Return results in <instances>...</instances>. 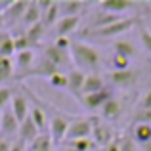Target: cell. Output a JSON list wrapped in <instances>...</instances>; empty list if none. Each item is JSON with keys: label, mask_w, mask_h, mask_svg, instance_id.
Masks as SVG:
<instances>
[{"label": "cell", "mask_w": 151, "mask_h": 151, "mask_svg": "<svg viewBox=\"0 0 151 151\" xmlns=\"http://www.w3.org/2000/svg\"><path fill=\"white\" fill-rule=\"evenodd\" d=\"M69 55L75 61L77 69H81V71H92V73H96L98 67H100V54H98V50L82 40H77L71 44Z\"/></svg>", "instance_id": "obj_1"}, {"label": "cell", "mask_w": 151, "mask_h": 151, "mask_svg": "<svg viewBox=\"0 0 151 151\" xmlns=\"http://www.w3.org/2000/svg\"><path fill=\"white\" fill-rule=\"evenodd\" d=\"M134 25H136V17H122V19H119L117 23H113V25H109V27H103V29H96V31L88 29L86 35L92 37V38H113V37H119V35L130 31Z\"/></svg>", "instance_id": "obj_2"}, {"label": "cell", "mask_w": 151, "mask_h": 151, "mask_svg": "<svg viewBox=\"0 0 151 151\" xmlns=\"http://www.w3.org/2000/svg\"><path fill=\"white\" fill-rule=\"evenodd\" d=\"M92 119H73L69 122V130H67V142H75V140H82V138H90L94 130Z\"/></svg>", "instance_id": "obj_3"}, {"label": "cell", "mask_w": 151, "mask_h": 151, "mask_svg": "<svg viewBox=\"0 0 151 151\" xmlns=\"http://www.w3.org/2000/svg\"><path fill=\"white\" fill-rule=\"evenodd\" d=\"M17 132H19V121L15 119L14 111H12L10 105H8L6 109L0 111V136L15 140Z\"/></svg>", "instance_id": "obj_4"}, {"label": "cell", "mask_w": 151, "mask_h": 151, "mask_svg": "<svg viewBox=\"0 0 151 151\" xmlns=\"http://www.w3.org/2000/svg\"><path fill=\"white\" fill-rule=\"evenodd\" d=\"M27 6H29V2H23V0L8 2V4H4V6L0 4V8H2V12H4V21H6V25H14L19 19H23Z\"/></svg>", "instance_id": "obj_5"}, {"label": "cell", "mask_w": 151, "mask_h": 151, "mask_svg": "<svg viewBox=\"0 0 151 151\" xmlns=\"http://www.w3.org/2000/svg\"><path fill=\"white\" fill-rule=\"evenodd\" d=\"M113 98V92H111L109 86H105L103 90H100V92L96 94H90V96H82L81 98V103L86 107V109L94 111V109H101L103 105H105L107 101Z\"/></svg>", "instance_id": "obj_6"}, {"label": "cell", "mask_w": 151, "mask_h": 151, "mask_svg": "<svg viewBox=\"0 0 151 151\" xmlns=\"http://www.w3.org/2000/svg\"><path fill=\"white\" fill-rule=\"evenodd\" d=\"M67 130H69V121L61 115H55L50 119V138L54 144H61L67 138Z\"/></svg>", "instance_id": "obj_7"}, {"label": "cell", "mask_w": 151, "mask_h": 151, "mask_svg": "<svg viewBox=\"0 0 151 151\" xmlns=\"http://www.w3.org/2000/svg\"><path fill=\"white\" fill-rule=\"evenodd\" d=\"M92 140H94V144L100 145V147H107L111 142H115L113 128H111L107 122H96V124H94V130H92Z\"/></svg>", "instance_id": "obj_8"}, {"label": "cell", "mask_w": 151, "mask_h": 151, "mask_svg": "<svg viewBox=\"0 0 151 151\" xmlns=\"http://www.w3.org/2000/svg\"><path fill=\"white\" fill-rule=\"evenodd\" d=\"M138 8L136 2L132 0H103L100 2V10L101 12H107V14H113V15H121V14H126V12Z\"/></svg>", "instance_id": "obj_9"}, {"label": "cell", "mask_w": 151, "mask_h": 151, "mask_svg": "<svg viewBox=\"0 0 151 151\" xmlns=\"http://www.w3.org/2000/svg\"><path fill=\"white\" fill-rule=\"evenodd\" d=\"M84 78H86V75L82 73L81 69H71L69 73H67V90H69L77 100H81L82 86H84Z\"/></svg>", "instance_id": "obj_10"}, {"label": "cell", "mask_w": 151, "mask_h": 151, "mask_svg": "<svg viewBox=\"0 0 151 151\" xmlns=\"http://www.w3.org/2000/svg\"><path fill=\"white\" fill-rule=\"evenodd\" d=\"M10 109L14 111V115H15V119L19 121V124H21V122L31 115L29 101H27V98L23 96V94H14V98H12V101H10Z\"/></svg>", "instance_id": "obj_11"}, {"label": "cell", "mask_w": 151, "mask_h": 151, "mask_svg": "<svg viewBox=\"0 0 151 151\" xmlns=\"http://www.w3.org/2000/svg\"><path fill=\"white\" fill-rule=\"evenodd\" d=\"M109 81H111V84H115V86H122V88H128V86H132L134 82L138 81V71H134V69H126V71H111Z\"/></svg>", "instance_id": "obj_12"}, {"label": "cell", "mask_w": 151, "mask_h": 151, "mask_svg": "<svg viewBox=\"0 0 151 151\" xmlns=\"http://www.w3.org/2000/svg\"><path fill=\"white\" fill-rule=\"evenodd\" d=\"M38 134H40V130L37 128V124L33 122V119H31V117H27L25 121L19 124V132H17V136H19V140H23L27 145L33 144V142L38 138Z\"/></svg>", "instance_id": "obj_13"}, {"label": "cell", "mask_w": 151, "mask_h": 151, "mask_svg": "<svg viewBox=\"0 0 151 151\" xmlns=\"http://www.w3.org/2000/svg\"><path fill=\"white\" fill-rule=\"evenodd\" d=\"M105 86H107V84H105V78H103L101 75H98V73H90V75H86L81 98H82V96H90V94L100 92V90H103Z\"/></svg>", "instance_id": "obj_14"}, {"label": "cell", "mask_w": 151, "mask_h": 151, "mask_svg": "<svg viewBox=\"0 0 151 151\" xmlns=\"http://www.w3.org/2000/svg\"><path fill=\"white\" fill-rule=\"evenodd\" d=\"M59 14L61 17H77L82 14V10L86 8L84 2H77V0H65V2H58Z\"/></svg>", "instance_id": "obj_15"}, {"label": "cell", "mask_w": 151, "mask_h": 151, "mask_svg": "<svg viewBox=\"0 0 151 151\" xmlns=\"http://www.w3.org/2000/svg\"><path fill=\"white\" fill-rule=\"evenodd\" d=\"M78 23H81V15H77V17H61L54 25L55 27V35H58V37H69V35L78 27Z\"/></svg>", "instance_id": "obj_16"}, {"label": "cell", "mask_w": 151, "mask_h": 151, "mask_svg": "<svg viewBox=\"0 0 151 151\" xmlns=\"http://www.w3.org/2000/svg\"><path fill=\"white\" fill-rule=\"evenodd\" d=\"M121 113H122V101L117 100V98H111V100L101 107V117L105 119V121H115V119L121 117Z\"/></svg>", "instance_id": "obj_17"}, {"label": "cell", "mask_w": 151, "mask_h": 151, "mask_svg": "<svg viewBox=\"0 0 151 151\" xmlns=\"http://www.w3.org/2000/svg\"><path fill=\"white\" fill-rule=\"evenodd\" d=\"M119 19H122L121 15H113V14H107V12H101L100 14H96V17H92V29L90 31H96V29H103V27H109L113 25V23H117Z\"/></svg>", "instance_id": "obj_18"}, {"label": "cell", "mask_w": 151, "mask_h": 151, "mask_svg": "<svg viewBox=\"0 0 151 151\" xmlns=\"http://www.w3.org/2000/svg\"><path fill=\"white\" fill-rule=\"evenodd\" d=\"M59 73V67H55L52 61H48L46 58H42L40 61H37V65L33 67V71H31V75H38V77H52V75Z\"/></svg>", "instance_id": "obj_19"}, {"label": "cell", "mask_w": 151, "mask_h": 151, "mask_svg": "<svg viewBox=\"0 0 151 151\" xmlns=\"http://www.w3.org/2000/svg\"><path fill=\"white\" fill-rule=\"evenodd\" d=\"M44 58L48 61H52L55 67H63V63L67 61V52H63V50L55 48L54 44H50L44 48Z\"/></svg>", "instance_id": "obj_20"}, {"label": "cell", "mask_w": 151, "mask_h": 151, "mask_svg": "<svg viewBox=\"0 0 151 151\" xmlns=\"http://www.w3.org/2000/svg\"><path fill=\"white\" fill-rule=\"evenodd\" d=\"M21 21L25 23V25H29V27H33V25H37V23L42 21V12L38 10L37 0H35V2H29V6H27L25 15H23Z\"/></svg>", "instance_id": "obj_21"}, {"label": "cell", "mask_w": 151, "mask_h": 151, "mask_svg": "<svg viewBox=\"0 0 151 151\" xmlns=\"http://www.w3.org/2000/svg\"><path fill=\"white\" fill-rule=\"evenodd\" d=\"M132 138L138 145H144L151 142V124H136L132 130Z\"/></svg>", "instance_id": "obj_22"}, {"label": "cell", "mask_w": 151, "mask_h": 151, "mask_svg": "<svg viewBox=\"0 0 151 151\" xmlns=\"http://www.w3.org/2000/svg\"><path fill=\"white\" fill-rule=\"evenodd\" d=\"M46 29L48 27L44 25V23H37V25H33V27H29V29L25 31V37L29 38V42H31V46H35V44H38L40 42V38L44 37V33H46Z\"/></svg>", "instance_id": "obj_23"}, {"label": "cell", "mask_w": 151, "mask_h": 151, "mask_svg": "<svg viewBox=\"0 0 151 151\" xmlns=\"http://www.w3.org/2000/svg\"><path fill=\"white\" fill-rule=\"evenodd\" d=\"M113 50H115V54H121V55H124V58H128V59H132L134 55L138 54L136 46H134L130 40H117L113 44Z\"/></svg>", "instance_id": "obj_24"}, {"label": "cell", "mask_w": 151, "mask_h": 151, "mask_svg": "<svg viewBox=\"0 0 151 151\" xmlns=\"http://www.w3.org/2000/svg\"><path fill=\"white\" fill-rule=\"evenodd\" d=\"M12 77H14V61H12V58L0 55V84L12 81Z\"/></svg>", "instance_id": "obj_25"}, {"label": "cell", "mask_w": 151, "mask_h": 151, "mask_svg": "<svg viewBox=\"0 0 151 151\" xmlns=\"http://www.w3.org/2000/svg\"><path fill=\"white\" fill-rule=\"evenodd\" d=\"M33 63H35V52L33 50H25L17 54V69L21 71H33Z\"/></svg>", "instance_id": "obj_26"}, {"label": "cell", "mask_w": 151, "mask_h": 151, "mask_svg": "<svg viewBox=\"0 0 151 151\" xmlns=\"http://www.w3.org/2000/svg\"><path fill=\"white\" fill-rule=\"evenodd\" d=\"M29 117L33 119V122H35V124H37V128L40 130V134H44L46 126H48V119H46L44 111H42L40 107L33 105V109H31V115H29Z\"/></svg>", "instance_id": "obj_27"}, {"label": "cell", "mask_w": 151, "mask_h": 151, "mask_svg": "<svg viewBox=\"0 0 151 151\" xmlns=\"http://www.w3.org/2000/svg\"><path fill=\"white\" fill-rule=\"evenodd\" d=\"M31 151H44V149H52L54 147V142L50 138V132H44V134H38V138L29 145Z\"/></svg>", "instance_id": "obj_28"}, {"label": "cell", "mask_w": 151, "mask_h": 151, "mask_svg": "<svg viewBox=\"0 0 151 151\" xmlns=\"http://www.w3.org/2000/svg\"><path fill=\"white\" fill-rule=\"evenodd\" d=\"M111 67H113V71H126V69H130V59L121 55V54H113Z\"/></svg>", "instance_id": "obj_29"}, {"label": "cell", "mask_w": 151, "mask_h": 151, "mask_svg": "<svg viewBox=\"0 0 151 151\" xmlns=\"http://www.w3.org/2000/svg\"><path fill=\"white\" fill-rule=\"evenodd\" d=\"M69 145L75 147L77 151H92V149H96V144H94L92 138H82V140L69 142Z\"/></svg>", "instance_id": "obj_30"}, {"label": "cell", "mask_w": 151, "mask_h": 151, "mask_svg": "<svg viewBox=\"0 0 151 151\" xmlns=\"http://www.w3.org/2000/svg\"><path fill=\"white\" fill-rule=\"evenodd\" d=\"M14 46H15V54H19V52H25V50H31V42H29V38L25 37V33L14 37Z\"/></svg>", "instance_id": "obj_31"}, {"label": "cell", "mask_w": 151, "mask_h": 151, "mask_svg": "<svg viewBox=\"0 0 151 151\" xmlns=\"http://www.w3.org/2000/svg\"><path fill=\"white\" fill-rule=\"evenodd\" d=\"M119 145H121V151H140V145L134 142L132 136H122L119 140Z\"/></svg>", "instance_id": "obj_32"}, {"label": "cell", "mask_w": 151, "mask_h": 151, "mask_svg": "<svg viewBox=\"0 0 151 151\" xmlns=\"http://www.w3.org/2000/svg\"><path fill=\"white\" fill-rule=\"evenodd\" d=\"M48 82L54 88H67V73H55V75H52V77L48 78Z\"/></svg>", "instance_id": "obj_33"}, {"label": "cell", "mask_w": 151, "mask_h": 151, "mask_svg": "<svg viewBox=\"0 0 151 151\" xmlns=\"http://www.w3.org/2000/svg\"><path fill=\"white\" fill-rule=\"evenodd\" d=\"M12 98H14V92H12L10 88H6V86H2V88H0V111L10 105Z\"/></svg>", "instance_id": "obj_34"}, {"label": "cell", "mask_w": 151, "mask_h": 151, "mask_svg": "<svg viewBox=\"0 0 151 151\" xmlns=\"http://www.w3.org/2000/svg\"><path fill=\"white\" fill-rule=\"evenodd\" d=\"M134 122H136V124H151V109L136 111V115H134Z\"/></svg>", "instance_id": "obj_35"}, {"label": "cell", "mask_w": 151, "mask_h": 151, "mask_svg": "<svg viewBox=\"0 0 151 151\" xmlns=\"http://www.w3.org/2000/svg\"><path fill=\"white\" fill-rule=\"evenodd\" d=\"M144 109H151V88L145 90V94L142 96L140 103H138V111H144Z\"/></svg>", "instance_id": "obj_36"}, {"label": "cell", "mask_w": 151, "mask_h": 151, "mask_svg": "<svg viewBox=\"0 0 151 151\" xmlns=\"http://www.w3.org/2000/svg\"><path fill=\"white\" fill-rule=\"evenodd\" d=\"M140 40H142V46L145 48V52L151 55V33H149L147 29H144L140 33Z\"/></svg>", "instance_id": "obj_37"}, {"label": "cell", "mask_w": 151, "mask_h": 151, "mask_svg": "<svg viewBox=\"0 0 151 151\" xmlns=\"http://www.w3.org/2000/svg\"><path fill=\"white\" fill-rule=\"evenodd\" d=\"M71 44H73V42L69 40V37H58V38H55V42H54L55 48H59V50H63V52L71 50Z\"/></svg>", "instance_id": "obj_38"}, {"label": "cell", "mask_w": 151, "mask_h": 151, "mask_svg": "<svg viewBox=\"0 0 151 151\" xmlns=\"http://www.w3.org/2000/svg\"><path fill=\"white\" fill-rule=\"evenodd\" d=\"M37 6H38V10L42 12V15H44L46 12L54 6V0H37Z\"/></svg>", "instance_id": "obj_39"}, {"label": "cell", "mask_w": 151, "mask_h": 151, "mask_svg": "<svg viewBox=\"0 0 151 151\" xmlns=\"http://www.w3.org/2000/svg\"><path fill=\"white\" fill-rule=\"evenodd\" d=\"M12 151H27V144L23 140H19V138H15L12 142Z\"/></svg>", "instance_id": "obj_40"}, {"label": "cell", "mask_w": 151, "mask_h": 151, "mask_svg": "<svg viewBox=\"0 0 151 151\" xmlns=\"http://www.w3.org/2000/svg\"><path fill=\"white\" fill-rule=\"evenodd\" d=\"M12 142H14V140L0 136V151H12Z\"/></svg>", "instance_id": "obj_41"}, {"label": "cell", "mask_w": 151, "mask_h": 151, "mask_svg": "<svg viewBox=\"0 0 151 151\" xmlns=\"http://www.w3.org/2000/svg\"><path fill=\"white\" fill-rule=\"evenodd\" d=\"M105 151H121V145H119V140L111 142V144H109V145L105 147Z\"/></svg>", "instance_id": "obj_42"}, {"label": "cell", "mask_w": 151, "mask_h": 151, "mask_svg": "<svg viewBox=\"0 0 151 151\" xmlns=\"http://www.w3.org/2000/svg\"><path fill=\"white\" fill-rule=\"evenodd\" d=\"M8 37H10V33H8V31H4V29H0V46H2V42L6 40Z\"/></svg>", "instance_id": "obj_43"}, {"label": "cell", "mask_w": 151, "mask_h": 151, "mask_svg": "<svg viewBox=\"0 0 151 151\" xmlns=\"http://www.w3.org/2000/svg\"><path fill=\"white\" fill-rule=\"evenodd\" d=\"M4 27H6V21H4V12L0 8V29H4Z\"/></svg>", "instance_id": "obj_44"}, {"label": "cell", "mask_w": 151, "mask_h": 151, "mask_svg": "<svg viewBox=\"0 0 151 151\" xmlns=\"http://www.w3.org/2000/svg\"><path fill=\"white\" fill-rule=\"evenodd\" d=\"M140 149H142V151H151V142H147V144H144V145H140Z\"/></svg>", "instance_id": "obj_45"}, {"label": "cell", "mask_w": 151, "mask_h": 151, "mask_svg": "<svg viewBox=\"0 0 151 151\" xmlns=\"http://www.w3.org/2000/svg\"><path fill=\"white\" fill-rule=\"evenodd\" d=\"M63 151H77V149H75V147H71V145H67V147L63 149Z\"/></svg>", "instance_id": "obj_46"}, {"label": "cell", "mask_w": 151, "mask_h": 151, "mask_svg": "<svg viewBox=\"0 0 151 151\" xmlns=\"http://www.w3.org/2000/svg\"><path fill=\"white\" fill-rule=\"evenodd\" d=\"M44 151H54V149H44Z\"/></svg>", "instance_id": "obj_47"}, {"label": "cell", "mask_w": 151, "mask_h": 151, "mask_svg": "<svg viewBox=\"0 0 151 151\" xmlns=\"http://www.w3.org/2000/svg\"><path fill=\"white\" fill-rule=\"evenodd\" d=\"M147 31H149V33H151V27H149V29H147Z\"/></svg>", "instance_id": "obj_48"}]
</instances>
